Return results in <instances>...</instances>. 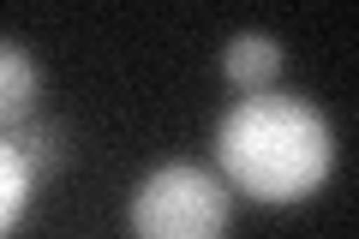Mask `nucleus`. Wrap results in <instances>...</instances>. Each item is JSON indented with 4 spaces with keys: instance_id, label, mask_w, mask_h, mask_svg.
Instances as JSON below:
<instances>
[{
    "instance_id": "obj_1",
    "label": "nucleus",
    "mask_w": 359,
    "mask_h": 239,
    "mask_svg": "<svg viewBox=\"0 0 359 239\" xmlns=\"http://www.w3.org/2000/svg\"><path fill=\"white\" fill-rule=\"evenodd\" d=\"M216 162L228 191L264 203V210H287V203H306L330 186L335 126L306 96L257 90L216 120Z\"/></svg>"
},
{
    "instance_id": "obj_2",
    "label": "nucleus",
    "mask_w": 359,
    "mask_h": 239,
    "mask_svg": "<svg viewBox=\"0 0 359 239\" xmlns=\"http://www.w3.org/2000/svg\"><path fill=\"white\" fill-rule=\"evenodd\" d=\"M233 191L198 162H162L126 203L132 239H228Z\"/></svg>"
},
{
    "instance_id": "obj_3",
    "label": "nucleus",
    "mask_w": 359,
    "mask_h": 239,
    "mask_svg": "<svg viewBox=\"0 0 359 239\" xmlns=\"http://www.w3.org/2000/svg\"><path fill=\"white\" fill-rule=\"evenodd\" d=\"M222 78H228L240 96L276 90V78H282V42L269 36V30H240V36H228V48H222Z\"/></svg>"
},
{
    "instance_id": "obj_4",
    "label": "nucleus",
    "mask_w": 359,
    "mask_h": 239,
    "mask_svg": "<svg viewBox=\"0 0 359 239\" xmlns=\"http://www.w3.org/2000/svg\"><path fill=\"white\" fill-rule=\"evenodd\" d=\"M36 90H42V72L36 60H30L18 42L0 36V132H13L30 120V108H36Z\"/></svg>"
},
{
    "instance_id": "obj_5",
    "label": "nucleus",
    "mask_w": 359,
    "mask_h": 239,
    "mask_svg": "<svg viewBox=\"0 0 359 239\" xmlns=\"http://www.w3.org/2000/svg\"><path fill=\"white\" fill-rule=\"evenodd\" d=\"M30 198H36V174L25 168V156H18L13 144L0 138V239H6L18 221H25Z\"/></svg>"
},
{
    "instance_id": "obj_6",
    "label": "nucleus",
    "mask_w": 359,
    "mask_h": 239,
    "mask_svg": "<svg viewBox=\"0 0 359 239\" xmlns=\"http://www.w3.org/2000/svg\"><path fill=\"white\" fill-rule=\"evenodd\" d=\"M0 138L13 144L18 156H25V168L36 174V186L54 174V168H60V156H66V150H60V126H48V120H25V126L0 132Z\"/></svg>"
}]
</instances>
